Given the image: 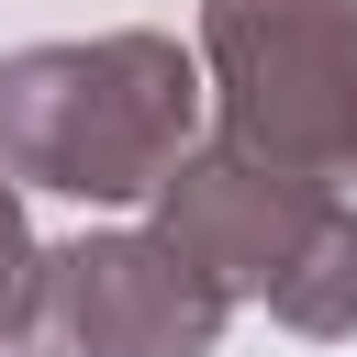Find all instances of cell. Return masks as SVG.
<instances>
[{
  "label": "cell",
  "mask_w": 357,
  "mask_h": 357,
  "mask_svg": "<svg viewBox=\"0 0 357 357\" xmlns=\"http://www.w3.org/2000/svg\"><path fill=\"white\" fill-rule=\"evenodd\" d=\"M223 145L290 178H357V0H201Z\"/></svg>",
  "instance_id": "cell-3"
},
{
  "label": "cell",
  "mask_w": 357,
  "mask_h": 357,
  "mask_svg": "<svg viewBox=\"0 0 357 357\" xmlns=\"http://www.w3.org/2000/svg\"><path fill=\"white\" fill-rule=\"evenodd\" d=\"M234 301L145 223V234H78L45 245L22 357H212Z\"/></svg>",
  "instance_id": "cell-4"
},
{
  "label": "cell",
  "mask_w": 357,
  "mask_h": 357,
  "mask_svg": "<svg viewBox=\"0 0 357 357\" xmlns=\"http://www.w3.org/2000/svg\"><path fill=\"white\" fill-rule=\"evenodd\" d=\"M201 67L178 33H89L0 56V178L56 201H156L190 167Z\"/></svg>",
  "instance_id": "cell-1"
},
{
  "label": "cell",
  "mask_w": 357,
  "mask_h": 357,
  "mask_svg": "<svg viewBox=\"0 0 357 357\" xmlns=\"http://www.w3.org/2000/svg\"><path fill=\"white\" fill-rule=\"evenodd\" d=\"M33 279H45V245L22 223V190L0 178V357H22V324H33Z\"/></svg>",
  "instance_id": "cell-5"
},
{
  "label": "cell",
  "mask_w": 357,
  "mask_h": 357,
  "mask_svg": "<svg viewBox=\"0 0 357 357\" xmlns=\"http://www.w3.org/2000/svg\"><path fill=\"white\" fill-rule=\"evenodd\" d=\"M156 234L223 290L268 301L290 335H357V212L324 178H290L245 145H190V167L156 190Z\"/></svg>",
  "instance_id": "cell-2"
}]
</instances>
